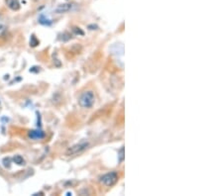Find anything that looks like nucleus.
Here are the masks:
<instances>
[{
    "mask_svg": "<svg viewBox=\"0 0 223 196\" xmlns=\"http://www.w3.org/2000/svg\"><path fill=\"white\" fill-rule=\"evenodd\" d=\"M95 102V96L93 91L87 90L80 94L78 98V104L81 108H91Z\"/></svg>",
    "mask_w": 223,
    "mask_h": 196,
    "instance_id": "1",
    "label": "nucleus"
},
{
    "mask_svg": "<svg viewBox=\"0 0 223 196\" xmlns=\"http://www.w3.org/2000/svg\"><path fill=\"white\" fill-rule=\"evenodd\" d=\"M118 180V174L117 172L115 171H111L108 172V173L103 174L102 176H100L99 181L100 183H102L103 185L105 186H112L117 182Z\"/></svg>",
    "mask_w": 223,
    "mask_h": 196,
    "instance_id": "2",
    "label": "nucleus"
},
{
    "mask_svg": "<svg viewBox=\"0 0 223 196\" xmlns=\"http://www.w3.org/2000/svg\"><path fill=\"white\" fill-rule=\"evenodd\" d=\"M88 145L89 144L87 142H82V143H79V144H76V145L73 146V147H70L67 150V156H74V154L82 153L83 151L87 148Z\"/></svg>",
    "mask_w": 223,
    "mask_h": 196,
    "instance_id": "3",
    "label": "nucleus"
},
{
    "mask_svg": "<svg viewBox=\"0 0 223 196\" xmlns=\"http://www.w3.org/2000/svg\"><path fill=\"white\" fill-rule=\"evenodd\" d=\"M71 7H73V5L71 4H62V5H59L58 8L56 9V13H65V12H67L70 11Z\"/></svg>",
    "mask_w": 223,
    "mask_h": 196,
    "instance_id": "4",
    "label": "nucleus"
},
{
    "mask_svg": "<svg viewBox=\"0 0 223 196\" xmlns=\"http://www.w3.org/2000/svg\"><path fill=\"white\" fill-rule=\"evenodd\" d=\"M8 7L12 9V10H18L20 8V4L18 2V0H6Z\"/></svg>",
    "mask_w": 223,
    "mask_h": 196,
    "instance_id": "5",
    "label": "nucleus"
},
{
    "mask_svg": "<svg viewBox=\"0 0 223 196\" xmlns=\"http://www.w3.org/2000/svg\"><path fill=\"white\" fill-rule=\"evenodd\" d=\"M29 136L32 139H42L44 138V134L41 131H31V133L29 134Z\"/></svg>",
    "mask_w": 223,
    "mask_h": 196,
    "instance_id": "6",
    "label": "nucleus"
},
{
    "mask_svg": "<svg viewBox=\"0 0 223 196\" xmlns=\"http://www.w3.org/2000/svg\"><path fill=\"white\" fill-rule=\"evenodd\" d=\"M13 159H14V162L17 163V165H25V160L23 159V157L21 156H15Z\"/></svg>",
    "mask_w": 223,
    "mask_h": 196,
    "instance_id": "7",
    "label": "nucleus"
},
{
    "mask_svg": "<svg viewBox=\"0 0 223 196\" xmlns=\"http://www.w3.org/2000/svg\"><path fill=\"white\" fill-rule=\"evenodd\" d=\"M120 153H121V156H120V157H121V159H120V160H122V159H123V153H124V148H121Z\"/></svg>",
    "mask_w": 223,
    "mask_h": 196,
    "instance_id": "8",
    "label": "nucleus"
}]
</instances>
